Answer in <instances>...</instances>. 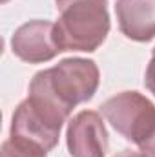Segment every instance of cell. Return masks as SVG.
<instances>
[{
    "instance_id": "cell-11",
    "label": "cell",
    "mask_w": 155,
    "mask_h": 157,
    "mask_svg": "<svg viewBox=\"0 0 155 157\" xmlns=\"http://www.w3.org/2000/svg\"><path fill=\"white\" fill-rule=\"evenodd\" d=\"M115 157H148V155H144L142 152H131V150H124V152L117 154Z\"/></svg>"
},
{
    "instance_id": "cell-12",
    "label": "cell",
    "mask_w": 155,
    "mask_h": 157,
    "mask_svg": "<svg viewBox=\"0 0 155 157\" xmlns=\"http://www.w3.org/2000/svg\"><path fill=\"white\" fill-rule=\"evenodd\" d=\"M6 2H7V0H2V4H6Z\"/></svg>"
},
{
    "instance_id": "cell-3",
    "label": "cell",
    "mask_w": 155,
    "mask_h": 157,
    "mask_svg": "<svg viewBox=\"0 0 155 157\" xmlns=\"http://www.w3.org/2000/svg\"><path fill=\"white\" fill-rule=\"evenodd\" d=\"M44 73L51 91L70 110L89 101L99 88V68L88 59H66Z\"/></svg>"
},
{
    "instance_id": "cell-1",
    "label": "cell",
    "mask_w": 155,
    "mask_h": 157,
    "mask_svg": "<svg viewBox=\"0 0 155 157\" xmlns=\"http://www.w3.org/2000/svg\"><path fill=\"white\" fill-rule=\"evenodd\" d=\"M60 13L55 24L62 51H95L110 33L106 0H55Z\"/></svg>"
},
{
    "instance_id": "cell-2",
    "label": "cell",
    "mask_w": 155,
    "mask_h": 157,
    "mask_svg": "<svg viewBox=\"0 0 155 157\" xmlns=\"http://www.w3.org/2000/svg\"><path fill=\"white\" fill-rule=\"evenodd\" d=\"M100 112L124 139L139 146L155 132V106L139 91L117 93L100 106Z\"/></svg>"
},
{
    "instance_id": "cell-8",
    "label": "cell",
    "mask_w": 155,
    "mask_h": 157,
    "mask_svg": "<svg viewBox=\"0 0 155 157\" xmlns=\"http://www.w3.org/2000/svg\"><path fill=\"white\" fill-rule=\"evenodd\" d=\"M0 157H47V152L35 146V144H29V143L9 137L2 144Z\"/></svg>"
},
{
    "instance_id": "cell-4",
    "label": "cell",
    "mask_w": 155,
    "mask_h": 157,
    "mask_svg": "<svg viewBox=\"0 0 155 157\" xmlns=\"http://www.w3.org/2000/svg\"><path fill=\"white\" fill-rule=\"evenodd\" d=\"M13 53L29 64L47 62L62 49L57 42L55 24L47 20H31L20 26L11 39Z\"/></svg>"
},
{
    "instance_id": "cell-10",
    "label": "cell",
    "mask_w": 155,
    "mask_h": 157,
    "mask_svg": "<svg viewBox=\"0 0 155 157\" xmlns=\"http://www.w3.org/2000/svg\"><path fill=\"white\" fill-rule=\"evenodd\" d=\"M141 152L144 154V155H148V157H155V132H153V135L148 139V141H144L141 146Z\"/></svg>"
},
{
    "instance_id": "cell-5",
    "label": "cell",
    "mask_w": 155,
    "mask_h": 157,
    "mask_svg": "<svg viewBox=\"0 0 155 157\" xmlns=\"http://www.w3.org/2000/svg\"><path fill=\"white\" fill-rule=\"evenodd\" d=\"M66 137L71 157H106L108 132L102 117L93 110H84L71 119Z\"/></svg>"
},
{
    "instance_id": "cell-9",
    "label": "cell",
    "mask_w": 155,
    "mask_h": 157,
    "mask_svg": "<svg viewBox=\"0 0 155 157\" xmlns=\"http://www.w3.org/2000/svg\"><path fill=\"white\" fill-rule=\"evenodd\" d=\"M144 84H146V88L155 95V48H153V53H152V59H150V64H148V68H146Z\"/></svg>"
},
{
    "instance_id": "cell-6",
    "label": "cell",
    "mask_w": 155,
    "mask_h": 157,
    "mask_svg": "<svg viewBox=\"0 0 155 157\" xmlns=\"http://www.w3.org/2000/svg\"><path fill=\"white\" fill-rule=\"evenodd\" d=\"M11 137L18 139V141H24V143H29V144H35L42 150L49 152L51 148L57 146L59 137H60V130L49 126L33 110V106L26 99L24 102L18 104V108L13 113Z\"/></svg>"
},
{
    "instance_id": "cell-7",
    "label": "cell",
    "mask_w": 155,
    "mask_h": 157,
    "mask_svg": "<svg viewBox=\"0 0 155 157\" xmlns=\"http://www.w3.org/2000/svg\"><path fill=\"white\" fill-rule=\"evenodd\" d=\"M115 13L124 37L137 42L155 37V0H117Z\"/></svg>"
}]
</instances>
